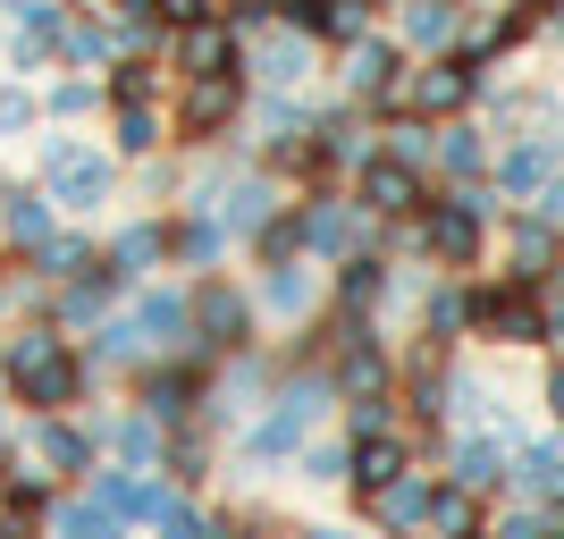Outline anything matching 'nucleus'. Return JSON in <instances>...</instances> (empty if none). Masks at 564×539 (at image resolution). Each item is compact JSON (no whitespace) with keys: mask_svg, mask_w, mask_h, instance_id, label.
Segmentation results:
<instances>
[{"mask_svg":"<svg viewBox=\"0 0 564 539\" xmlns=\"http://www.w3.org/2000/svg\"><path fill=\"white\" fill-rule=\"evenodd\" d=\"M85 379H94L85 346L59 337L51 321H18L0 337V388H9L25 413H68V405H85Z\"/></svg>","mask_w":564,"mask_h":539,"instance_id":"nucleus-1","label":"nucleus"},{"mask_svg":"<svg viewBox=\"0 0 564 539\" xmlns=\"http://www.w3.org/2000/svg\"><path fill=\"white\" fill-rule=\"evenodd\" d=\"M404 236H413L438 270H480V254H489V194H480V186L430 194L422 212L404 219Z\"/></svg>","mask_w":564,"mask_h":539,"instance_id":"nucleus-2","label":"nucleus"},{"mask_svg":"<svg viewBox=\"0 0 564 539\" xmlns=\"http://www.w3.org/2000/svg\"><path fill=\"white\" fill-rule=\"evenodd\" d=\"M34 186L51 194V212L85 219V212H101V203H118V152H101V143H85V136H51Z\"/></svg>","mask_w":564,"mask_h":539,"instance_id":"nucleus-3","label":"nucleus"},{"mask_svg":"<svg viewBox=\"0 0 564 539\" xmlns=\"http://www.w3.org/2000/svg\"><path fill=\"white\" fill-rule=\"evenodd\" d=\"M464 328L489 337V346H547V304L531 279H471L464 287Z\"/></svg>","mask_w":564,"mask_h":539,"instance_id":"nucleus-4","label":"nucleus"},{"mask_svg":"<svg viewBox=\"0 0 564 539\" xmlns=\"http://www.w3.org/2000/svg\"><path fill=\"white\" fill-rule=\"evenodd\" d=\"M186 312H194V354H203V363L245 354V346H253V328H261V304L236 279H212V270L186 287Z\"/></svg>","mask_w":564,"mask_h":539,"instance_id":"nucleus-5","label":"nucleus"},{"mask_svg":"<svg viewBox=\"0 0 564 539\" xmlns=\"http://www.w3.org/2000/svg\"><path fill=\"white\" fill-rule=\"evenodd\" d=\"M471 101H480V60H464V51H430L397 85V118H422V127H447Z\"/></svg>","mask_w":564,"mask_h":539,"instance_id":"nucleus-6","label":"nucleus"},{"mask_svg":"<svg viewBox=\"0 0 564 539\" xmlns=\"http://www.w3.org/2000/svg\"><path fill=\"white\" fill-rule=\"evenodd\" d=\"M245 110H253V76H245V68H228V76H177V118H169V136L203 152V143H219Z\"/></svg>","mask_w":564,"mask_h":539,"instance_id":"nucleus-7","label":"nucleus"},{"mask_svg":"<svg viewBox=\"0 0 564 539\" xmlns=\"http://www.w3.org/2000/svg\"><path fill=\"white\" fill-rule=\"evenodd\" d=\"M212 371H219V363H203V354H161V363H143V371H135V405H143V413H152L161 430L203 422Z\"/></svg>","mask_w":564,"mask_h":539,"instance_id":"nucleus-8","label":"nucleus"},{"mask_svg":"<svg viewBox=\"0 0 564 539\" xmlns=\"http://www.w3.org/2000/svg\"><path fill=\"white\" fill-rule=\"evenodd\" d=\"M295 228H304V254L312 261H346V254H379V219L354 203V194H312L295 203Z\"/></svg>","mask_w":564,"mask_h":539,"instance_id":"nucleus-9","label":"nucleus"},{"mask_svg":"<svg viewBox=\"0 0 564 539\" xmlns=\"http://www.w3.org/2000/svg\"><path fill=\"white\" fill-rule=\"evenodd\" d=\"M354 203H362L379 228H404V219L430 203V177L413 161H397V152H371V161L354 169Z\"/></svg>","mask_w":564,"mask_h":539,"instance_id":"nucleus-10","label":"nucleus"},{"mask_svg":"<svg viewBox=\"0 0 564 539\" xmlns=\"http://www.w3.org/2000/svg\"><path fill=\"white\" fill-rule=\"evenodd\" d=\"M397 85H404V43H388V34H354V43H346V101H354V110L397 118Z\"/></svg>","mask_w":564,"mask_h":539,"instance_id":"nucleus-11","label":"nucleus"},{"mask_svg":"<svg viewBox=\"0 0 564 539\" xmlns=\"http://www.w3.org/2000/svg\"><path fill=\"white\" fill-rule=\"evenodd\" d=\"M177 497H186V489H169L161 472H118V464L94 472V506H101L110 522H127V531H152V522H161Z\"/></svg>","mask_w":564,"mask_h":539,"instance_id":"nucleus-12","label":"nucleus"},{"mask_svg":"<svg viewBox=\"0 0 564 539\" xmlns=\"http://www.w3.org/2000/svg\"><path fill=\"white\" fill-rule=\"evenodd\" d=\"M228 68H245V25L203 18L169 34V76H228Z\"/></svg>","mask_w":564,"mask_h":539,"instance_id":"nucleus-13","label":"nucleus"},{"mask_svg":"<svg viewBox=\"0 0 564 539\" xmlns=\"http://www.w3.org/2000/svg\"><path fill=\"white\" fill-rule=\"evenodd\" d=\"M34 464L51 481H94L101 472V439L94 422H68V413H34Z\"/></svg>","mask_w":564,"mask_h":539,"instance_id":"nucleus-14","label":"nucleus"},{"mask_svg":"<svg viewBox=\"0 0 564 539\" xmlns=\"http://www.w3.org/2000/svg\"><path fill=\"white\" fill-rule=\"evenodd\" d=\"M312 51H321L312 34H295L286 18H270V25H261V51L245 60V76H261L270 94H295V85L312 76Z\"/></svg>","mask_w":564,"mask_h":539,"instance_id":"nucleus-15","label":"nucleus"},{"mask_svg":"<svg viewBox=\"0 0 564 539\" xmlns=\"http://www.w3.org/2000/svg\"><path fill=\"white\" fill-rule=\"evenodd\" d=\"M101 270L118 287H143L152 270H169V219H127V228L101 245Z\"/></svg>","mask_w":564,"mask_h":539,"instance_id":"nucleus-16","label":"nucleus"},{"mask_svg":"<svg viewBox=\"0 0 564 539\" xmlns=\"http://www.w3.org/2000/svg\"><path fill=\"white\" fill-rule=\"evenodd\" d=\"M489 169H497V194L531 203V194H540L547 177L564 169V136H514V143H506V152H497Z\"/></svg>","mask_w":564,"mask_h":539,"instance_id":"nucleus-17","label":"nucleus"},{"mask_svg":"<svg viewBox=\"0 0 564 539\" xmlns=\"http://www.w3.org/2000/svg\"><path fill=\"white\" fill-rule=\"evenodd\" d=\"M404 464H413V430H362V439L346 446V489L371 497V489H388Z\"/></svg>","mask_w":564,"mask_h":539,"instance_id":"nucleus-18","label":"nucleus"},{"mask_svg":"<svg viewBox=\"0 0 564 539\" xmlns=\"http://www.w3.org/2000/svg\"><path fill=\"white\" fill-rule=\"evenodd\" d=\"M94 439L110 446V464H118V472H161L169 430H161V422H152V413L135 405V413H101V422H94Z\"/></svg>","mask_w":564,"mask_h":539,"instance_id":"nucleus-19","label":"nucleus"},{"mask_svg":"<svg viewBox=\"0 0 564 539\" xmlns=\"http://www.w3.org/2000/svg\"><path fill=\"white\" fill-rule=\"evenodd\" d=\"M506 261H514V279L547 287L564 270V228H556V219H540V212H522L514 228H506Z\"/></svg>","mask_w":564,"mask_h":539,"instance_id":"nucleus-20","label":"nucleus"},{"mask_svg":"<svg viewBox=\"0 0 564 539\" xmlns=\"http://www.w3.org/2000/svg\"><path fill=\"white\" fill-rule=\"evenodd\" d=\"M219 254H228V228L212 203H186L169 219V270H219Z\"/></svg>","mask_w":564,"mask_h":539,"instance_id":"nucleus-21","label":"nucleus"},{"mask_svg":"<svg viewBox=\"0 0 564 539\" xmlns=\"http://www.w3.org/2000/svg\"><path fill=\"white\" fill-rule=\"evenodd\" d=\"M430 489H438V481L404 464L397 481H388V489H371V497H362V515H371L379 531H397V539H404V531H422V522H430Z\"/></svg>","mask_w":564,"mask_h":539,"instance_id":"nucleus-22","label":"nucleus"},{"mask_svg":"<svg viewBox=\"0 0 564 539\" xmlns=\"http://www.w3.org/2000/svg\"><path fill=\"white\" fill-rule=\"evenodd\" d=\"M51 228H59V212H51V194H43V186H0V245H9L18 261L34 254Z\"/></svg>","mask_w":564,"mask_h":539,"instance_id":"nucleus-23","label":"nucleus"},{"mask_svg":"<svg viewBox=\"0 0 564 539\" xmlns=\"http://www.w3.org/2000/svg\"><path fill=\"white\" fill-rule=\"evenodd\" d=\"M430 161H438V177H447V186H480V169H489V143H480V127L447 118V127L430 136Z\"/></svg>","mask_w":564,"mask_h":539,"instance_id":"nucleus-24","label":"nucleus"},{"mask_svg":"<svg viewBox=\"0 0 564 539\" xmlns=\"http://www.w3.org/2000/svg\"><path fill=\"white\" fill-rule=\"evenodd\" d=\"M161 143H169V127L152 101H110V152L118 161H152Z\"/></svg>","mask_w":564,"mask_h":539,"instance_id":"nucleus-25","label":"nucleus"},{"mask_svg":"<svg viewBox=\"0 0 564 539\" xmlns=\"http://www.w3.org/2000/svg\"><path fill=\"white\" fill-rule=\"evenodd\" d=\"M506 464H514V455L480 430V439H455V472H447V481L471 489V497H497V489H506Z\"/></svg>","mask_w":564,"mask_h":539,"instance_id":"nucleus-26","label":"nucleus"},{"mask_svg":"<svg viewBox=\"0 0 564 539\" xmlns=\"http://www.w3.org/2000/svg\"><path fill=\"white\" fill-rule=\"evenodd\" d=\"M430 539H489V515H480V497L471 489H455V481H438L430 489V522H422Z\"/></svg>","mask_w":564,"mask_h":539,"instance_id":"nucleus-27","label":"nucleus"},{"mask_svg":"<svg viewBox=\"0 0 564 539\" xmlns=\"http://www.w3.org/2000/svg\"><path fill=\"white\" fill-rule=\"evenodd\" d=\"M312 295H321V279H312L304 254H295V261H270V270H261V295H253V304H270L279 321H304Z\"/></svg>","mask_w":564,"mask_h":539,"instance_id":"nucleus-28","label":"nucleus"},{"mask_svg":"<svg viewBox=\"0 0 564 539\" xmlns=\"http://www.w3.org/2000/svg\"><path fill=\"white\" fill-rule=\"evenodd\" d=\"M161 481H169V489H203V481H212V439H203V422H177V430H169Z\"/></svg>","mask_w":564,"mask_h":539,"instance_id":"nucleus-29","label":"nucleus"},{"mask_svg":"<svg viewBox=\"0 0 564 539\" xmlns=\"http://www.w3.org/2000/svg\"><path fill=\"white\" fill-rule=\"evenodd\" d=\"M379 304H388V261L379 254H346L337 261V312H362V321H371Z\"/></svg>","mask_w":564,"mask_h":539,"instance_id":"nucleus-30","label":"nucleus"},{"mask_svg":"<svg viewBox=\"0 0 564 539\" xmlns=\"http://www.w3.org/2000/svg\"><path fill=\"white\" fill-rule=\"evenodd\" d=\"M506 481H514L522 497H540V506H564V455L556 446H522L514 464H506Z\"/></svg>","mask_w":564,"mask_h":539,"instance_id":"nucleus-31","label":"nucleus"},{"mask_svg":"<svg viewBox=\"0 0 564 539\" xmlns=\"http://www.w3.org/2000/svg\"><path fill=\"white\" fill-rule=\"evenodd\" d=\"M51 539H127V522H110L94 497H76V506H68V489H59V497H51Z\"/></svg>","mask_w":564,"mask_h":539,"instance_id":"nucleus-32","label":"nucleus"},{"mask_svg":"<svg viewBox=\"0 0 564 539\" xmlns=\"http://www.w3.org/2000/svg\"><path fill=\"white\" fill-rule=\"evenodd\" d=\"M397 9H404V43L413 51H447L455 43V9L447 0H397Z\"/></svg>","mask_w":564,"mask_h":539,"instance_id":"nucleus-33","label":"nucleus"},{"mask_svg":"<svg viewBox=\"0 0 564 539\" xmlns=\"http://www.w3.org/2000/svg\"><path fill=\"white\" fill-rule=\"evenodd\" d=\"M245 245H253V261H261V270H270V261H295V254H304V228H295V203H286V212H270V219H261L253 236H245Z\"/></svg>","mask_w":564,"mask_h":539,"instance_id":"nucleus-34","label":"nucleus"},{"mask_svg":"<svg viewBox=\"0 0 564 539\" xmlns=\"http://www.w3.org/2000/svg\"><path fill=\"white\" fill-rule=\"evenodd\" d=\"M85 110H101V85H94V76H59V85L43 94V118H59V127H76Z\"/></svg>","mask_w":564,"mask_h":539,"instance_id":"nucleus-35","label":"nucleus"},{"mask_svg":"<svg viewBox=\"0 0 564 539\" xmlns=\"http://www.w3.org/2000/svg\"><path fill=\"white\" fill-rule=\"evenodd\" d=\"M422 337L430 346H455V337H464V287H438L422 304Z\"/></svg>","mask_w":564,"mask_h":539,"instance_id":"nucleus-36","label":"nucleus"},{"mask_svg":"<svg viewBox=\"0 0 564 539\" xmlns=\"http://www.w3.org/2000/svg\"><path fill=\"white\" fill-rule=\"evenodd\" d=\"M152 531H161V539H219V515H203L194 497H177V506H169Z\"/></svg>","mask_w":564,"mask_h":539,"instance_id":"nucleus-37","label":"nucleus"},{"mask_svg":"<svg viewBox=\"0 0 564 539\" xmlns=\"http://www.w3.org/2000/svg\"><path fill=\"white\" fill-rule=\"evenodd\" d=\"M34 118H43V101L25 94V85H0V136H25Z\"/></svg>","mask_w":564,"mask_h":539,"instance_id":"nucleus-38","label":"nucleus"},{"mask_svg":"<svg viewBox=\"0 0 564 539\" xmlns=\"http://www.w3.org/2000/svg\"><path fill=\"white\" fill-rule=\"evenodd\" d=\"M304 481L337 489V481H346V446H312V439H304Z\"/></svg>","mask_w":564,"mask_h":539,"instance_id":"nucleus-39","label":"nucleus"},{"mask_svg":"<svg viewBox=\"0 0 564 539\" xmlns=\"http://www.w3.org/2000/svg\"><path fill=\"white\" fill-rule=\"evenodd\" d=\"M556 522H547V506H522V515H506V522H489V539H547Z\"/></svg>","mask_w":564,"mask_h":539,"instance_id":"nucleus-40","label":"nucleus"},{"mask_svg":"<svg viewBox=\"0 0 564 539\" xmlns=\"http://www.w3.org/2000/svg\"><path fill=\"white\" fill-rule=\"evenodd\" d=\"M152 18L177 34V25H203V18H219V0H152Z\"/></svg>","mask_w":564,"mask_h":539,"instance_id":"nucleus-41","label":"nucleus"},{"mask_svg":"<svg viewBox=\"0 0 564 539\" xmlns=\"http://www.w3.org/2000/svg\"><path fill=\"white\" fill-rule=\"evenodd\" d=\"M531 212H540V219H556V228H564V169H556V177H547L540 194H531Z\"/></svg>","mask_w":564,"mask_h":539,"instance_id":"nucleus-42","label":"nucleus"},{"mask_svg":"<svg viewBox=\"0 0 564 539\" xmlns=\"http://www.w3.org/2000/svg\"><path fill=\"white\" fill-rule=\"evenodd\" d=\"M540 397H547V413L564 422V354H556V371H547V388H540Z\"/></svg>","mask_w":564,"mask_h":539,"instance_id":"nucleus-43","label":"nucleus"},{"mask_svg":"<svg viewBox=\"0 0 564 539\" xmlns=\"http://www.w3.org/2000/svg\"><path fill=\"white\" fill-rule=\"evenodd\" d=\"M18 279H25V270H18V261H0V312H9V304H18Z\"/></svg>","mask_w":564,"mask_h":539,"instance_id":"nucleus-44","label":"nucleus"},{"mask_svg":"<svg viewBox=\"0 0 564 539\" xmlns=\"http://www.w3.org/2000/svg\"><path fill=\"white\" fill-rule=\"evenodd\" d=\"M279 539H337V531H321V522H304V531H279Z\"/></svg>","mask_w":564,"mask_h":539,"instance_id":"nucleus-45","label":"nucleus"},{"mask_svg":"<svg viewBox=\"0 0 564 539\" xmlns=\"http://www.w3.org/2000/svg\"><path fill=\"white\" fill-rule=\"evenodd\" d=\"M0 9H9V18H25V9H34V0H0Z\"/></svg>","mask_w":564,"mask_h":539,"instance_id":"nucleus-46","label":"nucleus"}]
</instances>
